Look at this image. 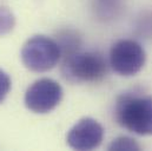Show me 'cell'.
Segmentation results:
<instances>
[{
    "label": "cell",
    "instance_id": "obj_1",
    "mask_svg": "<svg viewBox=\"0 0 152 151\" xmlns=\"http://www.w3.org/2000/svg\"><path fill=\"white\" fill-rule=\"evenodd\" d=\"M114 117L127 131L139 136H152V96L134 92L119 96Z\"/></svg>",
    "mask_w": 152,
    "mask_h": 151
},
{
    "label": "cell",
    "instance_id": "obj_2",
    "mask_svg": "<svg viewBox=\"0 0 152 151\" xmlns=\"http://www.w3.org/2000/svg\"><path fill=\"white\" fill-rule=\"evenodd\" d=\"M61 72L71 83H94L105 77L107 63L98 51L81 52L77 50L65 56Z\"/></svg>",
    "mask_w": 152,
    "mask_h": 151
},
{
    "label": "cell",
    "instance_id": "obj_3",
    "mask_svg": "<svg viewBox=\"0 0 152 151\" xmlns=\"http://www.w3.org/2000/svg\"><path fill=\"white\" fill-rule=\"evenodd\" d=\"M20 57L25 67L30 71L46 72L58 64L61 50L53 39L45 36H34L24 44Z\"/></svg>",
    "mask_w": 152,
    "mask_h": 151
},
{
    "label": "cell",
    "instance_id": "obj_4",
    "mask_svg": "<svg viewBox=\"0 0 152 151\" xmlns=\"http://www.w3.org/2000/svg\"><path fill=\"white\" fill-rule=\"evenodd\" d=\"M146 53L136 40H118L110 51V65L115 73L125 77L137 75L144 66Z\"/></svg>",
    "mask_w": 152,
    "mask_h": 151
},
{
    "label": "cell",
    "instance_id": "obj_5",
    "mask_svg": "<svg viewBox=\"0 0 152 151\" xmlns=\"http://www.w3.org/2000/svg\"><path fill=\"white\" fill-rule=\"evenodd\" d=\"M63 99V89L53 79L36 80L25 93V105L34 113H48L54 110Z\"/></svg>",
    "mask_w": 152,
    "mask_h": 151
},
{
    "label": "cell",
    "instance_id": "obj_6",
    "mask_svg": "<svg viewBox=\"0 0 152 151\" xmlns=\"http://www.w3.org/2000/svg\"><path fill=\"white\" fill-rule=\"evenodd\" d=\"M104 138L103 126L93 118L85 117L77 122L67 133V144L76 150H93Z\"/></svg>",
    "mask_w": 152,
    "mask_h": 151
},
{
    "label": "cell",
    "instance_id": "obj_7",
    "mask_svg": "<svg viewBox=\"0 0 152 151\" xmlns=\"http://www.w3.org/2000/svg\"><path fill=\"white\" fill-rule=\"evenodd\" d=\"M15 25V18L13 13L4 6H0V37L8 34Z\"/></svg>",
    "mask_w": 152,
    "mask_h": 151
},
{
    "label": "cell",
    "instance_id": "obj_8",
    "mask_svg": "<svg viewBox=\"0 0 152 151\" xmlns=\"http://www.w3.org/2000/svg\"><path fill=\"white\" fill-rule=\"evenodd\" d=\"M140 147L134 139L129 137H119L114 139L109 147V150H139Z\"/></svg>",
    "mask_w": 152,
    "mask_h": 151
},
{
    "label": "cell",
    "instance_id": "obj_9",
    "mask_svg": "<svg viewBox=\"0 0 152 151\" xmlns=\"http://www.w3.org/2000/svg\"><path fill=\"white\" fill-rule=\"evenodd\" d=\"M10 90H11V78L5 71L0 70V104L4 102Z\"/></svg>",
    "mask_w": 152,
    "mask_h": 151
}]
</instances>
